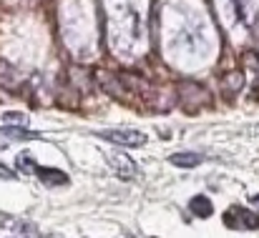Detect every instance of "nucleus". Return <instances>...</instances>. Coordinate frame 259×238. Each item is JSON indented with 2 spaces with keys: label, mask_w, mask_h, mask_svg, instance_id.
<instances>
[{
  "label": "nucleus",
  "mask_w": 259,
  "mask_h": 238,
  "mask_svg": "<svg viewBox=\"0 0 259 238\" xmlns=\"http://www.w3.org/2000/svg\"><path fill=\"white\" fill-rule=\"evenodd\" d=\"M0 133H5V136H10V138H35V133H30V131H25V126H0Z\"/></svg>",
  "instance_id": "1a4fd4ad"
},
{
  "label": "nucleus",
  "mask_w": 259,
  "mask_h": 238,
  "mask_svg": "<svg viewBox=\"0 0 259 238\" xmlns=\"http://www.w3.org/2000/svg\"><path fill=\"white\" fill-rule=\"evenodd\" d=\"M111 163H113V170H116L118 178L128 181V178L136 175V163L128 158V156H123V153H113V156H111Z\"/></svg>",
  "instance_id": "7ed1b4c3"
},
{
  "label": "nucleus",
  "mask_w": 259,
  "mask_h": 238,
  "mask_svg": "<svg viewBox=\"0 0 259 238\" xmlns=\"http://www.w3.org/2000/svg\"><path fill=\"white\" fill-rule=\"evenodd\" d=\"M189 208H191V213H194V216H199V218H209V216L214 213L211 201H209L206 196H194V198H191V203H189Z\"/></svg>",
  "instance_id": "423d86ee"
},
{
  "label": "nucleus",
  "mask_w": 259,
  "mask_h": 238,
  "mask_svg": "<svg viewBox=\"0 0 259 238\" xmlns=\"http://www.w3.org/2000/svg\"><path fill=\"white\" fill-rule=\"evenodd\" d=\"M249 203H252V206H257V208H259V196H252V198H249Z\"/></svg>",
  "instance_id": "ddd939ff"
},
{
  "label": "nucleus",
  "mask_w": 259,
  "mask_h": 238,
  "mask_svg": "<svg viewBox=\"0 0 259 238\" xmlns=\"http://www.w3.org/2000/svg\"><path fill=\"white\" fill-rule=\"evenodd\" d=\"M101 138H106L108 143L113 146H126V148H139L146 143V136L141 131H134V128H116V131H101L98 133Z\"/></svg>",
  "instance_id": "f03ea898"
},
{
  "label": "nucleus",
  "mask_w": 259,
  "mask_h": 238,
  "mask_svg": "<svg viewBox=\"0 0 259 238\" xmlns=\"http://www.w3.org/2000/svg\"><path fill=\"white\" fill-rule=\"evenodd\" d=\"M15 165H18L20 173H35V160L30 158V153H20L18 160H15Z\"/></svg>",
  "instance_id": "9d476101"
},
{
  "label": "nucleus",
  "mask_w": 259,
  "mask_h": 238,
  "mask_svg": "<svg viewBox=\"0 0 259 238\" xmlns=\"http://www.w3.org/2000/svg\"><path fill=\"white\" fill-rule=\"evenodd\" d=\"M35 175L43 181V186H66L68 183V175L63 170H56V168H43L35 163Z\"/></svg>",
  "instance_id": "20e7f679"
},
{
  "label": "nucleus",
  "mask_w": 259,
  "mask_h": 238,
  "mask_svg": "<svg viewBox=\"0 0 259 238\" xmlns=\"http://www.w3.org/2000/svg\"><path fill=\"white\" fill-rule=\"evenodd\" d=\"M3 121L5 123H18V126H28V115H23V113H5Z\"/></svg>",
  "instance_id": "9b49d317"
},
{
  "label": "nucleus",
  "mask_w": 259,
  "mask_h": 238,
  "mask_svg": "<svg viewBox=\"0 0 259 238\" xmlns=\"http://www.w3.org/2000/svg\"><path fill=\"white\" fill-rule=\"evenodd\" d=\"M13 178H15V170H10L0 163V181H13Z\"/></svg>",
  "instance_id": "f8f14e48"
},
{
  "label": "nucleus",
  "mask_w": 259,
  "mask_h": 238,
  "mask_svg": "<svg viewBox=\"0 0 259 238\" xmlns=\"http://www.w3.org/2000/svg\"><path fill=\"white\" fill-rule=\"evenodd\" d=\"M0 85L3 88H13L15 85V68L8 66L5 61H0Z\"/></svg>",
  "instance_id": "6e6552de"
},
{
  "label": "nucleus",
  "mask_w": 259,
  "mask_h": 238,
  "mask_svg": "<svg viewBox=\"0 0 259 238\" xmlns=\"http://www.w3.org/2000/svg\"><path fill=\"white\" fill-rule=\"evenodd\" d=\"M222 221H224L227 228H239V231H254V228H259V218L252 211L242 208V206L227 208V213H224Z\"/></svg>",
  "instance_id": "f257e3e1"
},
{
  "label": "nucleus",
  "mask_w": 259,
  "mask_h": 238,
  "mask_svg": "<svg viewBox=\"0 0 259 238\" xmlns=\"http://www.w3.org/2000/svg\"><path fill=\"white\" fill-rule=\"evenodd\" d=\"M169 160H171L174 165H179V168H194V165H199L204 158H201L199 153H174Z\"/></svg>",
  "instance_id": "0eeeda50"
},
{
  "label": "nucleus",
  "mask_w": 259,
  "mask_h": 238,
  "mask_svg": "<svg viewBox=\"0 0 259 238\" xmlns=\"http://www.w3.org/2000/svg\"><path fill=\"white\" fill-rule=\"evenodd\" d=\"M242 85H244V76H242L239 71H232V73H227V76L222 78V90H224L227 98H234V95L242 90Z\"/></svg>",
  "instance_id": "39448f33"
}]
</instances>
